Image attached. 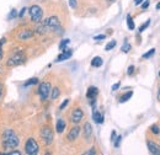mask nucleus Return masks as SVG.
<instances>
[{"label":"nucleus","instance_id":"obj_19","mask_svg":"<svg viewBox=\"0 0 160 155\" xmlns=\"http://www.w3.org/2000/svg\"><path fill=\"white\" fill-rule=\"evenodd\" d=\"M127 26H128V28L132 31V30H134V27H136V25H134V22H133V19H132V16L131 15H127Z\"/></svg>","mask_w":160,"mask_h":155},{"label":"nucleus","instance_id":"obj_32","mask_svg":"<svg viewBox=\"0 0 160 155\" xmlns=\"http://www.w3.org/2000/svg\"><path fill=\"white\" fill-rule=\"evenodd\" d=\"M69 5H70V8L75 9L77 8V0H69Z\"/></svg>","mask_w":160,"mask_h":155},{"label":"nucleus","instance_id":"obj_1","mask_svg":"<svg viewBox=\"0 0 160 155\" xmlns=\"http://www.w3.org/2000/svg\"><path fill=\"white\" fill-rule=\"evenodd\" d=\"M20 140H19V137L16 136V133L11 129H6L4 133H2V145L5 149H12V148H16L19 145Z\"/></svg>","mask_w":160,"mask_h":155},{"label":"nucleus","instance_id":"obj_12","mask_svg":"<svg viewBox=\"0 0 160 155\" xmlns=\"http://www.w3.org/2000/svg\"><path fill=\"white\" fill-rule=\"evenodd\" d=\"M72 54H73V51H70V49H68V51H64V52H62L59 56H58V58L56 62H63V60H67V59H69L72 57Z\"/></svg>","mask_w":160,"mask_h":155},{"label":"nucleus","instance_id":"obj_18","mask_svg":"<svg viewBox=\"0 0 160 155\" xmlns=\"http://www.w3.org/2000/svg\"><path fill=\"white\" fill-rule=\"evenodd\" d=\"M133 95V91H128V92H126V94H123L122 96L120 97V102L121 103H123V102H126V101H128L131 97Z\"/></svg>","mask_w":160,"mask_h":155},{"label":"nucleus","instance_id":"obj_14","mask_svg":"<svg viewBox=\"0 0 160 155\" xmlns=\"http://www.w3.org/2000/svg\"><path fill=\"white\" fill-rule=\"evenodd\" d=\"M92 134V128H91V124L89 122H86L84 124V137L85 138H90Z\"/></svg>","mask_w":160,"mask_h":155},{"label":"nucleus","instance_id":"obj_27","mask_svg":"<svg viewBox=\"0 0 160 155\" xmlns=\"http://www.w3.org/2000/svg\"><path fill=\"white\" fill-rule=\"evenodd\" d=\"M69 42H70L69 39H63V41H62V43L59 44V49H60V51H63V49H64V47L69 44Z\"/></svg>","mask_w":160,"mask_h":155},{"label":"nucleus","instance_id":"obj_8","mask_svg":"<svg viewBox=\"0 0 160 155\" xmlns=\"http://www.w3.org/2000/svg\"><path fill=\"white\" fill-rule=\"evenodd\" d=\"M98 94H99V90H98V88H95V86H90L89 89H88V92H86V97L91 101V103H94L95 102V98L98 96Z\"/></svg>","mask_w":160,"mask_h":155},{"label":"nucleus","instance_id":"obj_31","mask_svg":"<svg viewBox=\"0 0 160 155\" xmlns=\"http://www.w3.org/2000/svg\"><path fill=\"white\" fill-rule=\"evenodd\" d=\"M16 12H18V11H16V10H15V9H14V10H11V14H10V15H9V20L14 19V18H15V16H16V15H18V14H16Z\"/></svg>","mask_w":160,"mask_h":155},{"label":"nucleus","instance_id":"obj_20","mask_svg":"<svg viewBox=\"0 0 160 155\" xmlns=\"http://www.w3.org/2000/svg\"><path fill=\"white\" fill-rule=\"evenodd\" d=\"M60 95V91L58 88H54L53 90H51V98L52 100H56V98H58Z\"/></svg>","mask_w":160,"mask_h":155},{"label":"nucleus","instance_id":"obj_39","mask_svg":"<svg viewBox=\"0 0 160 155\" xmlns=\"http://www.w3.org/2000/svg\"><path fill=\"white\" fill-rule=\"evenodd\" d=\"M6 154H10V155H15V154H16V155H20L21 153H20V152H18V150H16V152H10V153H6Z\"/></svg>","mask_w":160,"mask_h":155},{"label":"nucleus","instance_id":"obj_2","mask_svg":"<svg viewBox=\"0 0 160 155\" xmlns=\"http://www.w3.org/2000/svg\"><path fill=\"white\" fill-rule=\"evenodd\" d=\"M43 25H44L48 30H51V31H56V32L59 31V33H62V31H63L62 27H60L59 19H58L57 16H51V18H48L47 20H44Z\"/></svg>","mask_w":160,"mask_h":155},{"label":"nucleus","instance_id":"obj_3","mask_svg":"<svg viewBox=\"0 0 160 155\" xmlns=\"http://www.w3.org/2000/svg\"><path fill=\"white\" fill-rule=\"evenodd\" d=\"M26 62V56L23 52H18L15 54H12L10 58L8 59L6 65L8 67H18L20 64H23Z\"/></svg>","mask_w":160,"mask_h":155},{"label":"nucleus","instance_id":"obj_10","mask_svg":"<svg viewBox=\"0 0 160 155\" xmlns=\"http://www.w3.org/2000/svg\"><path fill=\"white\" fill-rule=\"evenodd\" d=\"M147 145H148V149L150 152V154L154 155H160V147L157 145L155 143H153L152 140H147Z\"/></svg>","mask_w":160,"mask_h":155},{"label":"nucleus","instance_id":"obj_40","mask_svg":"<svg viewBox=\"0 0 160 155\" xmlns=\"http://www.w3.org/2000/svg\"><path fill=\"white\" fill-rule=\"evenodd\" d=\"M115 138H116V132L113 131V132H112V136H111V139H112V140H115Z\"/></svg>","mask_w":160,"mask_h":155},{"label":"nucleus","instance_id":"obj_44","mask_svg":"<svg viewBox=\"0 0 160 155\" xmlns=\"http://www.w3.org/2000/svg\"><path fill=\"white\" fill-rule=\"evenodd\" d=\"M157 9H158V10H160V2H159V4H157Z\"/></svg>","mask_w":160,"mask_h":155},{"label":"nucleus","instance_id":"obj_42","mask_svg":"<svg viewBox=\"0 0 160 155\" xmlns=\"http://www.w3.org/2000/svg\"><path fill=\"white\" fill-rule=\"evenodd\" d=\"M1 95H2V84L0 82V97H1Z\"/></svg>","mask_w":160,"mask_h":155},{"label":"nucleus","instance_id":"obj_25","mask_svg":"<svg viewBox=\"0 0 160 155\" xmlns=\"http://www.w3.org/2000/svg\"><path fill=\"white\" fill-rule=\"evenodd\" d=\"M149 25H150V20H147V21H145V22H144V23L139 27V32H143L145 28H148V27H149Z\"/></svg>","mask_w":160,"mask_h":155},{"label":"nucleus","instance_id":"obj_15","mask_svg":"<svg viewBox=\"0 0 160 155\" xmlns=\"http://www.w3.org/2000/svg\"><path fill=\"white\" fill-rule=\"evenodd\" d=\"M92 118H94V121H95L98 124L103 123V115L101 113L100 111H94V113H92Z\"/></svg>","mask_w":160,"mask_h":155},{"label":"nucleus","instance_id":"obj_34","mask_svg":"<svg viewBox=\"0 0 160 155\" xmlns=\"http://www.w3.org/2000/svg\"><path fill=\"white\" fill-rule=\"evenodd\" d=\"M105 37H106L105 35H99V36H95V37H94V39H96V41H100V39H105Z\"/></svg>","mask_w":160,"mask_h":155},{"label":"nucleus","instance_id":"obj_6","mask_svg":"<svg viewBox=\"0 0 160 155\" xmlns=\"http://www.w3.org/2000/svg\"><path fill=\"white\" fill-rule=\"evenodd\" d=\"M51 90H52V88H51V84L48 81L41 84L40 88H38V95L41 97V101H46L48 98L49 94H51Z\"/></svg>","mask_w":160,"mask_h":155},{"label":"nucleus","instance_id":"obj_28","mask_svg":"<svg viewBox=\"0 0 160 155\" xmlns=\"http://www.w3.org/2000/svg\"><path fill=\"white\" fill-rule=\"evenodd\" d=\"M6 42V38H1L0 39V59L2 58V46H4V43Z\"/></svg>","mask_w":160,"mask_h":155},{"label":"nucleus","instance_id":"obj_5","mask_svg":"<svg viewBox=\"0 0 160 155\" xmlns=\"http://www.w3.org/2000/svg\"><path fill=\"white\" fill-rule=\"evenodd\" d=\"M30 16H31V20L32 22L35 23H38L43 16V10L41 9L38 5H32L30 8Z\"/></svg>","mask_w":160,"mask_h":155},{"label":"nucleus","instance_id":"obj_43","mask_svg":"<svg viewBox=\"0 0 160 155\" xmlns=\"http://www.w3.org/2000/svg\"><path fill=\"white\" fill-rule=\"evenodd\" d=\"M158 101H160V88H159V92H158Z\"/></svg>","mask_w":160,"mask_h":155},{"label":"nucleus","instance_id":"obj_21","mask_svg":"<svg viewBox=\"0 0 160 155\" xmlns=\"http://www.w3.org/2000/svg\"><path fill=\"white\" fill-rule=\"evenodd\" d=\"M121 51H122L123 53H128V52L131 51V44H129L128 42H124L123 46H122V48H121Z\"/></svg>","mask_w":160,"mask_h":155},{"label":"nucleus","instance_id":"obj_37","mask_svg":"<svg viewBox=\"0 0 160 155\" xmlns=\"http://www.w3.org/2000/svg\"><path fill=\"white\" fill-rule=\"evenodd\" d=\"M85 154H86V155H88V154H96V152H95V149H94V148H91V149H90L89 152H86Z\"/></svg>","mask_w":160,"mask_h":155},{"label":"nucleus","instance_id":"obj_41","mask_svg":"<svg viewBox=\"0 0 160 155\" xmlns=\"http://www.w3.org/2000/svg\"><path fill=\"white\" fill-rule=\"evenodd\" d=\"M140 2H143V0H134V4L136 5H139Z\"/></svg>","mask_w":160,"mask_h":155},{"label":"nucleus","instance_id":"obj_23","mask_svg":"<svg viewBox=\"0 0 160 155\" xmlns=\"http://www.w3.org/2000/svg\"><path fill=\"white\" fill-rule=\"evenodd\" d=\"M116 47V41L113 39V41H111V42H108L107 44H106V47H105V49L106 51H111L112 48H115Z\"/></svg>","mask_w":160,"mask_h":155},{"label":"nucleus","instance_id":"obj_11","mask_svg":"<svg viewBox=\"0 0 160 155\" xmlns=\"http://www.w3.org/2000/svg\"><path fill=\"white\" fill-rule=\"evenodd\" d=\"M79 133H80L79 127H74V128H72L70 132H69V134H68V140H70V142L75 140V139L78 138V136H79Z\"/></svg>","mask_w":160,"mask_h":155},{"label":"nucleus","instance_id":"obj_16","mask_svg":"<svg viewBox=\"0 0 160 155\" xmlns=\"http://www.w3.org/2000/svg\"><path fill=\"white\" fill-rule=\"evenodd\" d=\"M65 122H64V119H58L57 121V124H56V129H57V132L58 133H63V131L65 129Z\"/></svg>","mask_w":160,"mask_h":155},{"label":"nucleus","instance_id":"obj_7","mask_svg":"<svg viewBox=\"0 0 160 155\" xmlns=\"http://www.w3.org/2000/svg\"><path fill=\"white\" fill-rule=\"evenodd\" d=\"M41 138H42V140H43V143L46 145L52 144V142H53V132H52V129L49 127H47V126L43 127L41 129Z\"/></svg>","mask_w":160,"mask_h":155},{"label":"nucleus","instance_id":"obj_22","mask_svg":"<svg viewBox=\"0 0 160 155\" xmlns=\"http://www.w3.org/2000/svg\"><path fill=\"white\" fill-rule=\"evenodd\" d=\"M154 53H155V49H154V48H152L150 51H148L147 53H144V54H143V58L144 59L150 58V57H153V56H154Z\"/></svg>","mask_w":160,"mask_h":155},{"label":"nucleus","instance_id":"obj_38","mask_svg":"<svg viewBox=\"0 0 160 155\" xmlns=\"http://www.w3.org/2000/svg\"><path fill=\"white\" fill-rule=\"evenodd\" d=\"M121 86V84L120 82H117V84H115V85H113V86H112V90H113V91H115V90H117V89H118V88H120Z\"/></svg>","mask_w":160,"mask_h":155},{"label":"nucleus","instance_id":"obj_36","mask_svg":"<svg viewBox=\"0 0 160 155\" xmlns=\"http://www.w3.org/2000/svg\"><path fill=\"white\" fill-rule=\"evenodd\" d=\"M26 11H27V9H26V8H23V9L21 10V12L19 14V16H20V18H23V15H25V12H26Z\"/></svg>","mask_w":160,"mask_h":155},{"label":"nucleus","instance_id":"obj_35","mask_svg":"<svg viewBox=\"0 0 160 155\" xmlns=\"http://www.w3.org/2000/svg\"><path fill=\"white\" fill-rule=\"evenodd\" d=\"M148 6H149V1H148V0H145V1H144V4L142 5V9H147Z\"/></svg>","mask_w":160,"mask_h":155},{"label":"nucleus","instance_id":"obj_4","mask_svg":"<svg viewBox=\"0 0 160 155\" xmlns=\"http://www.w3.org/2000/svg\"><path fill=\"white\" fill-rule=\"evenodd\" d=\"M25 150L28 155H36L38 154V150H40V147H38V143L33 139V138H30L27 142H26V145H25Z\"/></svg>","mask_w":160,"mask_h":155},{"label":"nucleus","instance_id":"obj_26","mask_svg":"<svg viewBox=\"0 0 160 155\" xmlns=\"http://www.w3.org/2000/svg\"><path fill=\"white\" fill-rule=\"evenodd\" d=\"M150 131H152V133H153V134H159V133H160L159 127H158L157 124H154V126H152V127H150Z\"/></svg>","mask_w":160,"mask_h":155},{"label":"nucleus","instance_id":"obj_13","mask_svg":"<svg viewBox=\"0 0 160 155\" xmlns=\"http://www.w3.org/2000/svg\"><path fill=\"white\" fill-rule=\"evenodd\" d=\"M33 36V31H31V30H25V31H21L20 33H19V39H28L31 38Z\"/></svg>","mask_w":160,"mask_h":155},{"label":"nucleus","instance_id":"obj_9","mask_svg":"<svg viewBox=\"0 0 160 155\" xmlns=\"http://www.w3.org/2000/svg\"><path fill=\"white\" fill-rule=\"evenodd\" d=\"M82 117H84V113H82V111L80 110V108H75L73 112H72V122L73 123H79L80 121L82 119Z\"/></svg>","mask_w":160,"mask_h":155},{"label":"nucleus","instance_id":"obj_30","mask_svg":"<svg viewBox=\"0 0 160 155\" xmlns=\"http://www.w3.org/2000/svg\"><path fill=\"white\" fill-rule=\"evenodd\" d=\"M121 139H122V137H121V136L117 137V139H115V140H116V142H115V147H116V148H118V147H120Z\"/></svg>","mask_w":160,"mask_h":155},{"label":"nucleus","instance_id":"obj_24","mask_svg":"<svg viewBox=\"0 0 160 155\" xmlns=\"http://www.w3.org/2000/svg\"><path fill=\"white\" fill-rule=\"evenodd\" d=\"M37 82H38V79H37V78H32V79H30V80H27V81L25 82V86L35 85V84H37Z\"/></svg>","mask_w":160,"mask_h":155},{"label":"nucleus","instance_id":"obj_33","mask_svg":"<svg viewBox=\"0 0 160 155\" xmlns=\"http://www.w3.org/2000/svg\"><path fill=\"white\" fill-rule=\"evenodd\" d=\"M133 72H134V67H133V65H131V67L128 68V72H127V73H128V75H132V74H133Z\"/></svg>","mask_w":160,"mask_h":155},{"label":"nucleus","instance_id":"obj_45","mask_svg":"<svg viewBox=\"0 0 160 155\" xmlns=\"http://www.w3.org/2000/svg\"><path fill=\"white\" fill-rule=\"evenodd\" d=\"M159 77H160V72H159Z\"/></svg>","mask_w":160,"mask_h":155},{"label":"nucleus","instance_id":"obj_17","mask_svg":"<svg viewBox=\"0 0 160 155\" xmlns=\"http://www.w3.org/2000/svg\"><path fill=\"white\" fill-rule=\"evenodd\" d=\"M102 64H103V60H102L101 57H95V58H92V60H91V65L95 67V68H100Z\"/></svg>","mask_w":160,"mask_h":155},{"label":"nucleus","instance_id":"obj_29","mask_svg":"<svg viewBox=\"0 0 160 155\" xmlns=\"http://www.w3.org/2000/svg\"><path fill=\"white\" fill-rule=\"evenodd\" d=\"M68 103H69V100H64V102L59 106V110H64V108L67 107V105H68Z\"/></svg>","mask_w":160,"mask_h":155}]
</instances>
